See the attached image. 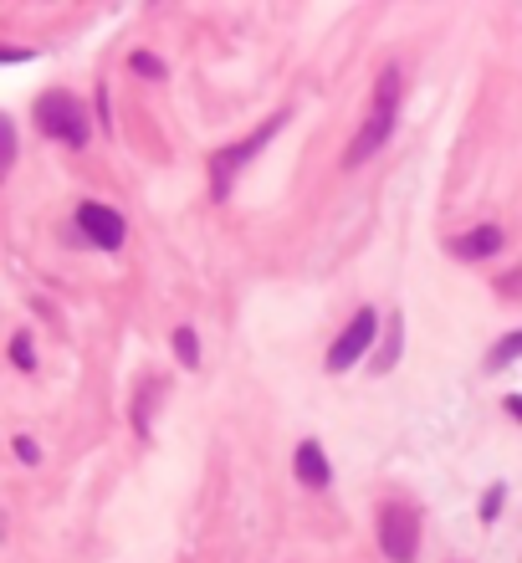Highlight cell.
Returning <instances> with one entry per match:
<instances>
[{
  "label": "cell",
  "mask_w": 522,
  "mask_h": 563,
  "mask_svg": "<svg viewBox=\"0 0 522 563\" xmlns=\"http://www.w3.org/2000/svg\"><path fill=\"white\" fill-rule=\"evenodd\" d=\"M507 415H512V420H522V395H507Z\"/></svg>",
  "instance_id": "e0dca14e"
},
{
  "label": "cell",
  "mask_w": 522,
  "mask_h": 563,
  "mask_svg": "<svg viewBox=\"0 0 522 563\" xmlns=\"http://www.w3.org/2000/svg\"><path fill=\"white\" fill-rule=\"evenodd\" d=\"M282 123H287V113H272V118H261L241 144H226V149H215V154H210V195H215V200H226V195H231V180L241 175V169H246L261 149L272 144V134H277Z\"/></svg>",
  "instance_id": "7a4b0ae2"
},
{
  "label": "cell",
  "mask_w": 522,
  "mask_h": 563,
  "mask_svg": "<svg viewBox=\"0 0 522 563\" xmlns=\"http://www.w3.org/2000/svg\"><path fill=\"white\" fill-rule=\"evenodd\" d=\"M400 328H405V318L395 313V318H389V333H384V349H379V359H374V374H389V369H395V354H400Z\"/></svg>",
  "instance_id": "9c48e42d"
},
{
  "label": "cell",
  "mask_w": 522,
  "mask_h": 563,
  "mask_svg": "<svg viewBox=\"0 0 522 563\" xmlns=\"http://www.w3.org/2000/svg\"><path fill=\"white\" fill-rule=\"evenodd\" d=\"M31 52H0V62H26Z\"/></svg>",
  "instance_id": "ac0fdd59"
},
{
  "label": "cell",
  "mask_w": 522,
  "mask_h": 563,
  "mask_svg": "<svg viewBox=\"0 0 522 563\" xmlns=\"http://www.w3.org/2000/svg\"><path fill=\"white\" fill-rule=\"evenodd\" d=\"M374 333H379V318H374V308H359L354 318H348V328L333 338V349H328V374H348V369H354V364L369 354Z\"/></svg>",
  "instance_id": "5b68a950"
},
{
  "label": "cell",
  "mask_w": 522,
  "mask_h": 563,
  "mask_svg": "<svg viewBox=\"0 0 522 563\" xmlns=\"http://www.w3.org/2000/svg\"><path fill=\"white\" fill-rule=\"evenodd\" d=\"M512 359H522V328L492 343V354H487V369H507Z\"/></svg>",
  "instance_id": "30bf717a"
},
{
  "label": "cell",
  "mask_w": 522,
  "mask_h": 563,
  "mask_svg": "<svg viewBox=\"0 0 522 563\" xmlns=\"http://www.w3.org/2000/svg\"><path fill=\"white\" fill-rule=\"evenodd\" d=\"M400 93H405V77H400V67H384L379 72V82H374V98H369V113H364V123H359V134H354V144L343 149V169H359L389 134H395V113H400Z\"/></svg>",
  "instance_id": "6da1fadb"
},
{
  "label": "cell",
  "mask_w": 522,
  "mask_h": 563,
  "mask_svg": "<svg viewBox=\"0 0 522 563\" xmlns=\"http://www.w3.org/2000/svg\"><path fill=\"white\" fill-rule=\"evenodd\" d=\"M36 128L57 144H72V149H82L87 139H93V118H87V108L67 88H52V93L36 98Z\"/></svg>",
  "instance_id": "3957f363"
},
{
  "label": "cell",
  "mask_w": 522,
  "mask_h": 563,
  "mask_svg": "<svg viewBox=\"0 0 522 563\" xmlns=\"http://www.w3.org/2000/svg\"><path fill=\"white\" fill-rule=\"evenodd\" d=\"M11 364H16V369H36V354H31V338H26V333L11 338Z\"/></svg>",
  "instance_id": "5bb4252c"
},
{
  "label": "cell",
  "mask_w": 522,
  "mask_h": 563,
  "mask_svg": "<svg viewBox=\"0 0 522 563\" xmlns=\"http://www.w3.org/2000/svg\"><path fill=\"white\" fill-rule=\"evenodd\" d=\"M379 548L389 563H415L420 553V517L405 502H384L379 512Z\"/></svg>",
  "instance_id": "277c9868"
},
{
  "label": "cell",
  "mask_w": 522,
  "mask_h": 563,
  "mask_svg": "<svg viewBox=\"0 0 522 563\" xmlns=\"http://www.w3.org/2000/svg\"><path fill=\"white\" fill-rule=\"evenodd\" d=\"M292 471H297V482L313 487V492H323V487L333 482V466H328V456H323L318 441H302V446L292 451Z\"/></svg>",
  "instance_id": "52a82bcc"
},
{
  "label": "cell",
  "mask_w": 522,
  "mask_h": 563,
  "mask_svg": "<svg viewBox=\"0 0 522 563\" xmlns=\"http://www.w3.org/2000/svg\"><path fill=\"white\" fill-rule=\"evenodd\" d=\"M174 354H180L185 369H200V343H195V328H174Z\"/></svg>",
  "instance_id": "7c38bea8"
},
{
  "label": "cell",
  "mask_w": 522,
  "mask_h": 563,
  "mask_svg": "<svg viewBox=\"0 0 522 563\" xmlns=\"http://www.w3.org/2000/svg\"><path fill=\"white\" fill-rule=\"evenodd\" d=\"M497 251H502V226H476V231L451 241L456 262H482V256H497Z\"/></svg>",
  "instance_id": "ba28073f"
},
{
  "label": "cell",
  "mask_w": 522,
  "mask_h": 563,
  "mask_svg": "<svg viewBox=\"0 0 522 563\" xmlns=\"http://www.w3.org/2000/svg\"><path fill=\"white\" fill-rule=\"evenodd\" d=\"M77 231L93 241L98 251H118L123 236H128L123 215H118L113 205H98V200H82V205H77Z\"/></svg>",
  "instance_id": "8992f818"
},
{
  "label": "cell",
  "mask_w": 522,
  "mask_h": 563,
  "mask_svg": "<svg viewBox=\"0 0 522 563\" xmlns=\"http://www.w3.org/2000/svg\"><path fill=\"white\" fill-rule=\"evenodd\" d=\"M128 67H134L139 77H154V82H164V62H159L154 52H134V57H128Z\"/></svg>",
  "instance_id": "4fadbf2b"
},
{
  "label": "cell",
  "mask_w": 522,
  "mask_h": 563,
  "mask_svg": "<svg viewBox=\"0 0 522 563\" xmlns=\"http://www.w3.org/2000/svg\"><path fill=\"white\" fill-rule=\"evenodd\" d=\"M497 512H502V487H492V492H487V502H482V517H487V523H492Z\"/></svg>",
  "instance_id": "2e32d148"
},
{
  "label": "cell",
  "mask_w": 522,
  "mask_h": 563,
  "mask_svg": "<svg viewBox=\"0 0 522 563\" xmlns=\"http://www.w3.org/2000/svg\"><path fill=\"white\" fill-rule=\"evenodd\" d=\"M16 456H21L26 466H36V461H41V446H36L31 436H16Z\"/></svg>",
  "instance_id": "9a60e30c"
},
{
  "label": "cell",
  "mask_w": 522,
  "mask_h": 563,
  "mask_svg": "<svg viewBox=\"0 0 522 563\" xmlns=\"http://www.w3.org/2000/svg\"><path fill=\"white\" fill-rule=\"evenodd\" d=\"M16 154H21V144H16V123L0 113V180L11 175V164H16Z\"/></svg>",
  "instance_id": "8fae6325"
}]
</instances>
